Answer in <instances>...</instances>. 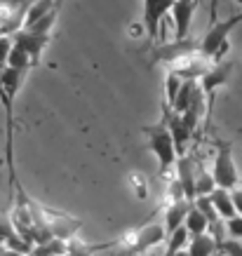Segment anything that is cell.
<instances>
[{
  "mask_svg": "<svg viewBox=\"0 0 242 256\" xmlns=\"http://www.w3.org/2000/svg\"><path fill=\"white\" fill-rule=\"evenodd\" d=\"M190 238H196V235H202V233H210V224H207V216H204L202 212L198 210L196 204H190V210H188V216H186V224H184Z\"/></svg>",
  "mask_w": 242,
  "mask_h": 256,
  "instance_id": "5bb4252c",
  "label": "cell"
},
{
  "mask_svg": "<svg viewBox=\"0 0 242 256\" xmlns=\"http://www.w3.org/2000/svg\"><path fill=\"white\" fill-rule=\"evenodd\" d=\"M146 136H148L150 153L158 160L160 176H170V172L176 170L179 153H176V146H174L172 132H170V124H167V116L164 113H162V120H158L156 124L146 127Z\"/></svg>",
  "mask_w": 242,
  "mask_h": 256,
  "instance_id": "7a4b0ae2",
  "label": "cell"
},
{
  "mask_svg": "<svg viewBox=\"0 0 242 256\" xmlns=\"http://www.w3.org/2000/svg\"><path fill=\"white\" fill-rule=\"evenodd\" d=\"M2 256H24V254H19V252H14V249H8Z\"/></svg>",
  "mask_w": 242,
  "mask_h": 256,
  "instance_id": "44dd1931",
  "label": "cell"
},
{
  "mask_svg": "<svg viewBox=\"0 0 242 256\" xmlns=\"http://www.w3.org/2000/svg\"><path fill=\"white\" fill-rule=\"evenodd\" d=\"M64 256H78V254H76V252H66V254H64Z\"/></svg>",
  "mask_w": 242,
  "mask_h": 256,
  "instance_id": "cb8c5ba5",
  "label": "cell"
},
{
  "mask_svg": "<svg viewBox=\"0 0 242 256\" xmlns=\"http://www.w3.org/2000/svg\"><path fill=\"white\" fill-rule=\"evenodd\" d=\"M167 240V233H164V226L160 221H150V224L141 226L139 230L132 235V242H130V252L127 254H139V252H146L150 247H158Z\"/></svg>",
  "mask_w": 242,
  "mask_h": 256,
  "instance_id": "52a82bcc",
  "label": "cell"
},
{
  "mask_svg": "<svg viewBox=\"0 0 242 256\" xmlns=\"http://www.w3.org/2000/svg\"><path fill=\"white\" fill-rule=\"evenodd\" d=\"M8 249H10V247H5V244H0V256L5 254V252H8Z\"/></svg>",
  "mask_w": 242,
  "mask_h": 256,
  "instance_id": "7402d4cb",
  "label": "cell"
},
{
  "mask_svg": "<svg viewBox=\"0 0 242 256\" xmlns=\"http://www.w3.org/2000/svg\"><path fill=\"white\" fill-rule=\"evenodd\" d=\"M226 233L230 240H242V216H235L226 221Z\"/></svg>",
  "mask_w": 242,
  "mask_h": 256,
  "instance_id": "ac0fdd59",
  "label": "cell"
},
{
  "mask_svg": "<svg viewBox=\"0 0 242 256\" xmlns=\"http://www.w3.org/2000/svg\"><path fill=\"white\" fill-rule=\"evenodd\" d=\"M235 2H238V8H242V0H235Z\"/></svg>",
  "mask_w": 242,
  "mask_h": 256,
  "instance_id": "484cf974",
  "label": "cell"
},
{
  "mask_svg": "<svg viewBox=\"0 0 242 256\" xmlns=\"http://www.w3.org/2000/svg\"><path fill=\"white\" fill-rule=\"evenodd\" d=\"M184 82H186V80H181L179 76H174V73L167 70V76H164V106H167V108H172L174 106V101H176V96H179Z\"/></svg>",
  "mask_w": 242,
  "mask_h": 256,
  "instance_id": "2e32d148",
  "label": "cell"
},
{
  "mask_svg": "<svg viewBox=\"0 0 242 256\" xmlns=\"http://www.w3.org/2000/svg\"><path fill=\"white\" fill-rule=\"evenodd\" d=\"M176 0H144V28L150 40H160L164 19L172 14Z\"/></svg>",
  "mask_w": 242,
  "mask_h": 256,
  "instance_id": "5b68a950",
  "label": "cell"
},
{
  "mask_svg": "<svg viewBox=\"0 0 242 256\" xmlns=\"http://www.w3.org/2000/svg\"><path fill=\"white\" fill-rule=\"evenodd\" d=\"M216 190V184H214V176L204 170L202 164H198V174H196V198H204V195H212Z\"/></svg>",
  "mask_w": 242,
  "mask_h": 256,
  "instance_id": "9a60e30c",
  "label": "cell"
},
{
  "mask_svg": "<svg viewBox=\"0 0 242 256\" xmlns=\"http://www.w3.org/2000/svg\"><path fill=\"white\" fill-rule=\"evenodd\" d=\"M176 256H188V249H184V252H179Z\"/></svg>",
  "mask_w": 242,
  "mask_h": 256,
  "instance_id": "603a6c76",
  "label": "cell"
},
{
  "mask_svg": "<svg viewBox=\"0 0 242 256\" xmlns=\"http://www.w3.org/2000/svg\"><path fill=\"white\" fill-rule=\"evenodd\" d=\"M219 252V242L214 240L210 233L196 235L188 242V256H214Z\"/></svg>",
  "mask_w": 242,
  "mask_h": 256,
  "instance_id": "4fadbf2b",
  "label": "cell"
},
{
  "mask_svg": "<svg viewBox=\"0 0 242 256\" xmlns=\"http://www.w3.org/2000/svg\"><path fill=\"white\" fill-rule=\"evenodd\" d=\"M132 184H136V188H139V190H136V195H139L141 200H144V198H148V186H146V181H144L139 174H134V176H132Z\"/></svg>",
  "mask_w": 242,
  "mask_h": 256,
  "instance_id": "d6986e66",
  "label": "cell"
},
{
  "mask_svg": "<svg viewBox=\"0 0 242 256\" xmlns=\"http://www.w3.org/2000/svg\"><path fill=\"white\" fill-rule=\"evenodd\" d=\"M62 5H64V0H56V8L62 10Z\"/></svg>",
  "mask_w": 242,
  "mask_h": 256,
  "instance_id": "d4e9b609",
  "label": "cell"
},
{
  "mask_svg": "<svg viewBox=\"0 0 242 256\" xmlns=\"http://www.w3.org/2000/svg\"><path fill=\"white\" fill-rule=\"evenodd\" d=\"M198 2L200 0H176L172 8V19H174V40L181 42V40H188V33H190V24H193V16H196Z\"/></svg>",
  "mask_w": 242,
  "mask_h": 256,
  "instance_id": "ba28073f",
  "label": "cell"
},
{
  "mask_svg": "<svg viewBox=\"0 0 242 256\" xmlns=\"http://www.w3.org/2000/svg\"><path fill=\"white\" fill-rule=\"evenodd\" d=\"M190 204H193V202H188L186 198H181V200H170L167 210H164V218H162V226H164V233H167V238H170L174 230L184 228Z\"/></svg>",
  "mask_w": 242,
  "mask_h": 256,
  "instance_id": "8fae6325",
  "label": "cell"
},
{
  "mask_svg": "<svg viewBox=\"0 0 242 256\" xmlns=\"http://www.w3.org/2000/svg\"><path fill=\"white\" fill-rule=\"evenodd\" d=\"M196 174H198V164L190 156H181L176 162V181L184 188L188 202H196Z\"/></svg>",
  "mask_w": 242,
  "mask_h": 256,
  "instance_id": "30bf717a",
  "label": "cell"
},
{
  "mask_svg": "<svg viewBox=\"0 0 242 256\" xmlns=\"http://www.w3.org/2000/svg\"><path fill=\"white\" fill-rule=\"evenodd\" d=\"M210 200H212L214 210L219 212V216L224 218V221H230V218L238 216V212H235V204H233V193H230V190L216 188V190L210 195Z\"/></svg>",
  "mask_w": 242,
  "mask_h": 256,
  "instance_id": "7c38bea8",
  "label": "cell"
},
{
  "mask_svg": "<svg viewBox=\"0 0 242 256\" xmlns=\"http://www.w3.org/2000/svg\"><path fill=\"white\" fill-rule=\"evenodd\" d=\"M240 22H242V12L240 14H233L230 19H226V22L212 24V28L207 31V36L200 40V52H202L212 64L224 62V54H226V50H228V36L233 33V28Z\"/></svg>",
  "mask_w": 242,
  "mask_h": 256,
  "instance_id": "3957f363",
  "label": "cell"
},
{
  "mask_svg": "<svg viewBox=\"0 0 242 256\" xmlns=\"http://www.w3.org/2000/svg\"><path fill=\"white\" fill-rule=\"evenodd\" d=\"M0 244L14 249V252H19V254H24V256L33 252L31 242H26L22 235L16 233L14 224H12V216H10L8 212H0Z\"/></svg>",
  "mask_w": 242,
  "mask_h": 256,
  "instance_id": "9c48e42d",
  "label": "cell"
},
{
  "mask_svg": "<svg viewBox=\"0 0 242 256\" xmlns=\"http://www.w3.org/2000/svg\"><path fill=\"white\" fill-rule=\"evenodd\" d=\"M230 70H233V62H216L212 64V68L200 78V90H202L204 99H207V116L212 113V106H214V94H216L219 87L226 85Z\"/></svg>",
  "mask_w": 242,
  "mask_h": 256,
  "instance_id": "8992f818",
  "label": "cell"
},
{
  "mask_svg": "<svg viewBox=\"0 0 242 256\" xmlns=\"http://www.w3.org/2000/svg\"><path fill=\"white\" fill-rule=\"evenodd\" d=\"M230 193H233L235 212H238V216H242V188H235V190H230Z\"/></svg>",
  "mask_w": 242,
  "mask_h": 256,
  "instance_id": "ffe728a7",
  "label": "cell"
},
{
  "mask_svg": "<svg viewBox=\"0 0 242 256\" xmlns=\"http://www.w3.org/2000/svg\"><path fill=\"white\" fill-rule=\"evenodd\" d=\"M12 50H14V38L12 36H0V70L8 68Z\"/></svg>",
  "mask_w": 242,
  "mask_h": 256,
  "instance_id": "e0dca14e",
  "label": "cell"
},
{
  "mask_svg": "<svg viewBox=\"0 0 242 256\" xmlns=\"http://www.w3.org/2000/svg\"><path fill=\"white\" fill-rule=\"evenodd\" d=\"M240 188H242V178H240Z\"/></svg>",
  "mask_w": 242,
  "mask_h": 256,
  "instance_id": "83f0119b",
  "label": "cell"
},
{
  "mask_svg": "<svg viewBox=\"0 0 242 256\" xmlns=\"http://www.w3.org/2000/svg\"><path fill=\"white\" fill-rule=\"evenodd\" d=\"M212 176H214L216 188H224V190L240 188L242 176L238 174V167H235L233 148H230V144H226V141H219V144H216V158H214Z\"/></svg>",
  "mask_w": 242,
  "mask_h": 256,
  "instance_id": "277c9868",
  "label": "cell"
},
{
  "mask_svg": "<svg viewBox=\"0 0 242 256\" xmlns=\"http://www.w3.org/2000/svg\"><path fill=\"white\" fill-rule=\"evenodd\" d=\"M2 164H5V160H2V158H0V167H2Z\"/></svg>",
  "mask_w": 242,
  "mask_h": 256,
  "instance_id": "4316f807",
  "label": "cell"
},
{
  "mask_svg": "<svg viewBox=\"0 0 242 256\" xmlns=\"http://www.w3.org/2000/svg\"><path fill=\"white\" fill-rule=\"evenodd\" d=\"M24 70L2 68L0 70V106L5 113V167L10 174V188H16V170H14V99L19 94L24 80Z\"/></svg>",
  "mask_w": 242,
  "mask_h": 256,
  "instance_id": "6da1fadb",
  "label": "cell"
}]
</instances>
